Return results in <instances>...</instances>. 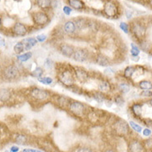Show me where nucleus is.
<instances>
[{"instance_id":"nucleus-1","label":"nucleus","mask_w":152,"mask_h":152,"mask_svg":"<svg viewBox=\"0 0 152 152\" xmlns=\"http://www.w3.org/2000/svg\"><path fill=\"white\" fill-rule=\"evenodd\" d=\"M58 79L61 84L67 88L74 86L75 83L74 73L69 69H62L58 74Z\"/></svg>"},{"instance_id":"nucleus-2","label":"nucleus","mask_w":152,"mask_h":152,"mask_svg":"<svg viewBox=\"0 0 152 152\" xmlns=\"http://www.w3.org/2000/svg\"><path fill=\"white\" fill-rule=\"evenodd\" d=\"M30 95L36 101L45 102L50 99V98L51 97V93L45 88H33L30 91Z\"/></svg>"},{"instance_id":"nucleus-3","label":"nucleus","mask_w":152,"mask_h":152,"mask_svg":"<svg viewBox=\"0 0 152 152\" xmlns=\"http://www.w3.org/2000/svg\"><path fill=\"white\" fill-rule=\"evenodd\" d=\"M69 111L78 117H82L85 114L86 112V106L81 102L77 101V100H71L69 104Z\"/></svg>"},{"instance_id":"nucleus-4","label":"nucleus","mask_w":152,"mask_h":152,"mask_svg":"<svg viewBox=\"0 0 152 152\" xmlns=\"http://www.w3.org/2000/svg\"><path fill=\"white\" fill-rule=\"evenodd\" d=\"M3 74L6 79L13 80L20 76V71L17 66L13 65H8L7 67H5L4 69L3 70Z\"/></svg>"},{"instance_id":"nucleus-5","label":"nucleus","mask_w":152,"mask_h":152,"mask_svg":"<svg viewBox=\"0 0 152 152\" xmlns=\"http://www.w3.org/2000/svg\"><path fill=\"white\" fill-rule=\"evenodd\" d=\"M71 58L76 62H85L88 60L89 54H88V51L85 49H83V48L76 49L75 48Z\"/></svg>"},{"instance_id":"nucleus-6","label":"nucleus","mask_w":152,"mask_h":152,"mask_svg":"<svg viewBox=\"0 0 152 152\" xmlns=\"http://www.w3.org/2000/svg\"><path fill=\"white\" fill-rule=\"evenodd\" d=\"M103 13L108 18H115L118 13V8L113 2L107 1L103 6Z\"/></svg>"},{"instance_id":"nucleus-7","label":"nucleus","mask_w":152,"mask_h":152,"mask_svg":"<svg viewBox=\"0 0 152 152\" xmlns=\"http://www.w3.org/2000/svg\"><path fill=\"white\" fill-rule=\"evenodd\" d=\"M131 32L135 37H136L139 39H142L143 37L146 36V29L144 24L139 22H136V23L135 22L131 25Z\"/></svg>"},{"instance_id":"nucleus-8","label":"nucleus","mask_w":152,"mask_h":152,"mask_svg":"<svg viewBox=\"0 0 152 152\" xmlns=\"http://www.w3.org/2000/svg\"><path fill=\"white\" fill-rule=\"evenodd\" d=\"M33 22L38 26H44L49 23V16L43 11L36 12L33 16Z\"/></svg>"},{"instance_id":"nucleus-9","label":"nucleus","mask_w":152,"mask_h":152,"mask_svg":"<svg viewBox=\"0 0 152 152\" xmlns=\"http://www.w3.org/2000/svg\"><path fill=\"white\" fill-rule=\"evenodd\" d=\"M74 76H75V79H77L78 82L80 83H86L88 80L89 79V74L87 70H85L83 68H75L74 69Z\"/></svg>"},{"instance_id":"nucleus-10","label":"nucleus","mask_w":152,"mask_h":152,"mask_svg":"<svg viewBox=\"0 0 152 152\" xmlns=\"http://www.w3.org/2000/svg\"><path fill=\"white\" fill-rule=\"evenodd\" d=\"M74 50H75V47L68 43H61L59 46V51L60 52V54L68 58L72 57Z\"/></svg>"},{"instance_id":"nucleus-11","label":"nucleus","mask_w":152,"mask_h":152,"mask_svg":"<svg viewBox=\"0 0 152 152\" xmlns=\"http://www.w3.org/2000/svg\"><path fill=\"white\" fill-rule=\"evenodd\" d=\"M115 130L117 133L119 134V135H126L128 132L129 127L125 121L119 120L115 123Z\"/></svg>"},{"instance_id":"nucleus-12","label":"nucleus","mask_w":152,"mask_h":152,"mask_svg":"<svg viewBox=\"0 0 152 152\" xmlns=\"http://www.w3.org/2000/svg\"><path fill=\"white\" fill-rule=\"evenodd\" d=\"M13 32L16 36L24 37L28 33V28L23 23H16L14 24L13 28Z\"/></svg>"},{"instance_id":"nucleus-13","label":"nucleus","mask_w":152,"mask_h":152,"mask_svg":"<svg viewBox=\"0 0 152 152\" xmlns=\"http://www.w3.org/2000/svg\"><path fill=\"white\" fill-rule=\"evenodd\" d=\"M63 31L67 35H73V34L76 33L77 28H76V26H75L74 21L69 20V21L65 22L64 26H63Z\"/></svg>"},{"instance_id":"nucleus-14","label":"nucleus","mask_w":152,"mask_h":152,"mask_svg":"<svg viewBox=\"0 0 152 152\" xmlns=\"http://www.w3.org/2000/svg\"><path fill=\"white\" fill-rule=\"evenodd\" d=\"M95 62L97 65L102 66V67H107L110 65V60L107 58V56L103 55V54H99L96 56Z\"/></svg>"},{"instance_id":"nucleus-15","label":"nucleus","mask_w":152,"mask_h":152,"mask_svg":"<svg viewBox=\"0 0 152 152\" xmlns=\"http://www.w3.org/2000/svg\"><path fill=\"white\" fill-rule=\"evenodd\" d=\"M98 89L99 92L106 93L111 91L112 85H111L110 82H108L107 80H101L98 84Z\"/></svg>"},{"instance_id":"nucleus-16","label":"nucleus","mask_w":152,"mask_h":152,"mask_svg":"<svg viewBox=\"0 0 152 152\" xmlns=\"http://www.w3.org/2000/svg\"><path fill=\"white\" fill-rule=\"evenodd\" d=\"M23 43L25 46V51H30L33 46H35L37 44V40L34 37H28L23 39Z\"/></svg>"},{"instance_id":"nucleus-17","label":"nucleus","mask_w":152,"mask_h":152,"mask_svg":"<svg viewBox=\"0 0 152 152\" xmlns=\"http://www.w3.org/2000/svg\"><path fill=\"white\" fill-rule=\"evenodd\" d=\"M69 7L75 10H82L85 8V4L82 0H68Z\"/></svg>"},{"instance_id":"nucleus-18","label":"nucleus","mask_w":152,"mask_h":152,"mask_svg":"<svg viewBox=\"0 0 152 152\" xmlns=\"http://www.w3.org/2000/svg\"><path fill=\"white\" fill-rule=\"evenodd\" d=\"M142 145L137 141H133L130 143L129 152H142Z\"/></svg>"},{"instance_id":"nucleus-19","label":"nucleus","mask_w":152,"mask_h":152,"mask_svg":"<svg viewBox=\"0 0 152 152\" xmlns=\"http://www.w3.org/2000/svg\"><path fill=\"white\" fill-rule=\"evenodd\" d=\"M37 5L42 10L49 9L52 6V0H36Z\"/></svg>"},{"instance_id":"nucleus-20","label":"nucleus","mask_w":152,"mask_h":152,"mask_svg":"<svg viewBox=\"0 0 152 152\" xmlns=\"http://www.w3.org/2000/svg\"><path fill=\"white\" fill-rule=\"evenodd\" d=\"M71 102V99L66 97L65 95H60L58 96L57 99H56V103L60 105V106L65 107H69V103Z\"/></svg>"},{"instance_id":"nucleus-21","label":"nucleus","mask_w":152,"mask_h":152,"mask_svg":"<svg viewBox=\"0 0 152 152\" xmlns=\"http://www.w3.org/2000/svg\"><path fill=\"white\" fill-rule=\"evenodd\" d=\"M11 98V91L8 88H2L0 89V101L7 102Z\"/></svg>"},{"instance_id":"nucleus-22","label":"nucleus","mask_w":152,"mask_h":152,"mask_svg":"<svg viewBox=\"0 0 152 152\" xmlns=\"http://www.w3.org/2000/svg\"><path fill=\"white\" fill-rule=\"evenodd\" d=\"M88 23L86 21V19L82 18H79L74 20V23H75V26L78 31H81L83 30V28H85L88 26Z\"/></svg>"},{"instance_id":"nucleus-23","label":"nucleus","mask_w":152,"mask_h":152,"mask_svg":"<svg viewBox=\"0 0 152 152\" xmlns=\"http://www.w3.org/2000/svg\"><path fill=\"white\" fill-rule=\"evenodd\" d=\"M136 71V68L135 66H132V65L127 66L123 71V76L127 78H131Z\"/></svg>"},{"instance_id":"nucleus-24","label":"nucleus","mask_w":152,"mask_h":152,"mask_svg":"<svg viewBox=\"0 0 152 152\" xmlns=\"http://www.w3.org/2000/svg\"><path fill=\"white\" fill-rule=\"evenodd\" d=\"M139 88L142 90H151L152 82L150 80H141L138 83Z\"/></svg>"},{"instance_id":"nucleus-25","label":"nucleus","mask_w":152,"mask_h":152,"mask_svg":"<svg viewBox=\"0 0 152 152\" xmlns=\"http://www.w3.org/2000/svg\"><path fill=\"white\" fill-rule=\"evenodd\" d=\"M92 97L95 101L98 102V103H104L105 100H106V96L104 95V93H103L99 92V91L93 93Z\"/></svg>"},{"instance_id":"nucleus-26","label":"nucleus","mask_w":152,"mask_h":152,"mask_svg":"<svg viewBox=\"0 0 152 152\" xmlns=\"http://www.w3.org/2000/svg\"><path fill=\"white\" fill-rule=\"evenodd\" d=\"M33 56V53L28 51V52H24L23 54H20V55H17V59L20 62H26L29 60Z\"/></svg>"},{"instance_id":"nucleus-27","label":"nucleus","mask_w":152,"mask_h":152,"mask_svg":"<svg viewBox=\"0 0 152 152\" xmlns=\"http://www.w3.org/2000/svg\"><path fill=\"white\" fill-rule=\"evenodd\" d=\"M131 111H132V112L136 116H137V117L141 116V113H142V105L140 104V103H135L131 107Z\"/></svg>"},{"instance_id":"nucleus-28","label":"nucleus","mask_w":152,"mask_h":152,"mask_svg":"<svg viewBox=\"0 0 152 152\" xmlns=\"http://www.w3.org/2000/svg\"><path fill=\"white\" fill-rule=\"evenodd\" d=\"M14 52L17 54V55H20V54H23L25 51V46L23 45V42H18L13 47Z\"/></svg>"},{"instance_id":"nucleus-29","label":"nucleus","mask_w":152,"mask_h":152,"mask_svg":"<svg viewBox=\"0 0 152 152\" xmlns=\"http://www.w3.org/2000/svg\"><path fill=\"white\" fill-rule=\"evenodd\" d=\"M43 74H44V69H42V67H37V68L31 73L33 77H35V78H37L42 77Z\"/></svg>"},{"instance_id":"nucleus-30","label":"nucleus","mask_w":152,"mask_h":152,"mask_svg":"<svg viewBox=\"0 0 152 152\" xmlns=\"http://www.w3.org/2000/svg\"><path fill=\"white\" fill-rule=\"evenodd\" d=\"M37 79L40 83L46 84V85H51V83H53V78L51 77H49V76H42Z\"/></svg>"},{"instance_id":"nucleus-31","label":"nucleus","mask_w":152,"mask_h":152,"mask_svg":"<svg viewBox=\"0 0 152 152\" xmlns=\"http://www.w3.org/2000/svg\"><path fill=\"white\" fill-rule=\"evenodd\" d=\"M118 89L120 90V92L122 93H127L130 91V86L128 83H120L118 85Z\"/></svg>"},{"instance_id":"nucleus-32","label":"nucleus","mask_w":152,"mask_h":152,"mask_svg":"<svg viewBox=\"0 0 152 152\" xmlns=\"http://www.w3.org/2000/svg\"><path fill=\"white\" fill-rule=\"evenodd\" d=\"M129 125L131 126V129H133L136 132H141L142 131V127L140 125L136 124V122H134L133 121H130Z\"/></svg>"},{"instance_id":"nucleus-33","label":"nucleus","mask_w":152,"mask_h":152,"mask_svg":"<svg viewBox=\"0 0 152 152\" xmlns=\"http://www.w3.org/2000/svg\"><path fill=\"white\" fill-rule=\"evenodd\" d=\"M114 103H115L117 106L122 107L123 105H124L125 100L124 98H122V96H121V95H117V96H116L115 98H114Z\"/></svg>"},{"instance_id":"nucleus-34","label":"nucleus","mask_w":152,"mask_h":152,"mask_svg":"<svg viewBox=\"0 0 152 152\" xmlns=\"http://www.w3.org/2000/svg\"><path fill=\"white\" fill-rule=\"evenodd\" d=\"M131 55L132 56H138L139 54H140V49H139L138 46H136L133 43H131Z\"/></svg>"},{"instance_id":"nucleus-35","label":"nucleus","mask_w":152,"mask_h":152,"mask_svg":"<svg viewBox=\"0 0 152 152\" xmlns=\"http://www.w3.org/2000/svg\"><path fill=\"white\" fill-rule=\"evenodd\" d=\"M44 65H45V67L47 68L48 69H53V67L55 66V62L52 60H51V59H46Z\"/></svg>"},{"instance_id":"nucleus-36","label":"nucleus","mask_w":152,"mask_h":152,"mask_svg":"<svg viewBox=\"0 0 152 152\" xmlns=\"http://www.w3.org/2000/svg\"><path fill=\"white\" fill-rule=\"evenodd\" d=\"M120 28H121L126 34H128V33H129V26H128L127 23H124V22H122V23H120Z\"/></svg>"},{"instance_id":"nucleus-37","label":"nucleus","mask_w":152,"mask_h":152,"mask_svg":"<svg viewBox=\"0 0 152 152\" xmlns=\"http://www.w3.org/2000/svg\"><path fill=\"white\" fill-rule=\"evenodd\" d=\"M16 141L18 144H23V143H25L27 141V137L24 135H19L16 138Z\"/></svg>"},{"instance_id":"nucleus-38","label":"nucleus","mask_w":152,"mask_h":152,"mask_svg":"<svg viewBox=\"0 0 152 152\" xmlns=\"http://www.w3.org/2000/svg\"><path fill=\"white\" fill-rule=\"evenodd\" d=\"M36 39L37 40V42H46V40L47 39V36L46 34H41V35H38Z\"/></svg>"},{"instance_id":"nucleus-39","label":"nucleus","mask_w":152,"mask_h":152,"mask_svg":"<svg viewBox=\"0 0 152 152\" xmlns=\"http://www.w3.org/2000/svg\"><path fill=\"white\" fill-rule=\"evenodd\" d=\"M142 97L146 98H151L152 97V91L151 90H143V92L141 94Z\"/></svg>"},{"instance_id":"nucleus-40","label":"nucleus","mask_w":152,"mask_h":152,"mask_svg":"<svg viewBox=\"0 0 152 152\" xmlns=\"http://www.w3.org/2000/svg\"><path fill=\"white\" fill-rule=\"evenodd\" d=\"M63 12H64V13L65 15H67V16H69L72 13V8L69 7V6H65L64 8H63Z\"/></svg>"},{"instance_id":"nucleus-41","label":"nucleus","mask_w":152,"mask_h":152,"mask_svg":"<svg viewBox=\"0 0 152 152\" xmlns=\"http://www.w3.org/2000/svg\"><path fill=\"white\" fill-rule=\"evenodd\" d=\"M142 134L143 136H149L151 135V130L149 129V128H145L142 131Z\"/></svg>"},{"instance_id":"nucleus-42","label":"nucleus","mask_w":152,"mask_h":152,"mask_svg":"<svg viewBox=\"0 0 152 152\" xmlns=\"http://www.w3.org/2000/svg\"><path fill=\"white\" fill-rule=\"evenodd\" d=\"M76 152H93L92 150L88 147H82L79 148Z\"/></svg>"},{"instance_id":"nucleus-43","label":"nucleus","mask_w":152,"mask_h":152,"mask_svg":"<svg viewBox=\"0 0 152 152\" xmlns=\"http://www.w3.org/2000/svg\"><path fill=\"white\" fill-rule=\"evenodd\" d=\"M22 152H43V151H39V150H36V149H25V150H23Z\"/></svg>"},{"instance_id":"nucleus-44","label":"nucleus","mask_w":152,"mask_h":152,"mask_svg":"<svg viewBox=\"0 0 152 152\" xmlns=\"http://www.w3.org/2000/svg\"><path fill=\"white\" fill-rule=\"evenodd\" d=\"M19 151V147L17 146H13L10 148V151L11 152H18Z\"/></svg>"},{"instance_id":"nucleus-45","label":"nucleus","mask_w":152,"mask_h":152,"mask_svg":"<svg viewBox=\"0 0 152 152\" xmlns=\"http://www.w3.org/2000/svg\"><path fill=\"white\" fill-rule=\"evenodd\" d=\"M126 16H127V18L128 19L131 18V17H132V13L131 12V11H126Z\"/></svg>"},{"instance_id":"nucleus-46","label":"nucleus","mask_w":152,"mask_h":152,"mask_svg":"<svg viewBox=\"0 0 152 152\" xmlns=\"http://www.w3.org/2000/svg\"><path fill=\"white\" fill-rule=\"evenodd\" d=\"M105 104H106L107 107H111L112 106V100H105Z\"/></svg>"},{"instance_id":"nucleus-47","label":"nucleus","mask_w":152,"mask_h":152,"mask_svg":"<svg viewBox=\"0 0 152 152\" xmlns=\"http://www.w3.org/2000/svg\"><path fill=\"white\" fill-rule=\"evenodd\" d=\"M5 41L4 40V38H2V37H0V46H5Z\"/></svg>"},{"instance_id":"nucleus-48","label":"nucleus","mask_w":152,"mask_h":152,"mask_svg":"<svg viewBox=\"0 0 152 152\" xmlns=\"http://www.w3.org/2000/svg\"><path fill=\"white\" fill-rule=\"evenodd\" d=\"M104 152H115V151H112V150H111V149H107V150H106Z\"/></svg>"},{"instance_id":"nucleus-49","label":"nucleus","mask_w":152,"mask_h":152,"mask_svg":"<svg viewBox=\"0 0 152 152\" xmlns=\"http://www.w3.org/2000/svg\"><path fill=\"white\" fill-rule=\"evenodd\" d=\"M149 103H150V104H151V106L152 107V98H151V100H150V102H149Z\"/></svg>"},{"instance_id":"nucleus-50","label":"nucleus","mask_w":152,"mask_h":152,"mask_svg":"<svg viewBox=\"0 0 152 152\" xmlns=\"http://www.w3.org/2000/svg\"><path fill=\"white\" fill-rule=\"evenodd\" d=\"M1 24H2V19L0 18V26H1Z\"/></svg>"},{"instance_id":"nucleus-51","label":"nucleus","mask_w":152,"mask_h":152,"mask_svg":"<svg viewBox=\"0 0 152 152\" xmlns=\"http://www.w3.org/2000/svg\"><path fill=\"white\" fill-rule=\"evenodd\" d=\"M1 70H2V69H1V65H0V72H1Z\"/></svg>"},{"instance_id":"nucleus-52","label":"nucleus","mask_w":152,"mask_h":152,"mask_svg":"<svg viewBox=\"0 0 152 152\" xmlns=\"http://www.w3.org/2000/svg\"><path fill=\"white\" fill-rule=\"evenodd\" d=\"M5 152H8V151H5Z\"/></svg>"}]
</instances>
